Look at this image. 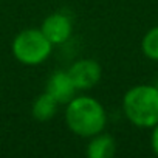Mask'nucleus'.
I'll return each instance as SVG.
<instances>
[{
    "mask_svg": "<svg viewBox=\"0 0 158 158\" xmlns=\"http://www.w3.org/2000/svg\"><path fill=\"white\" fill-rule=\"evenodd\" d=\"M65 124L76 136L90 138L104 132L107 112L104 106L92 96H74L65 104Z\"/></svg>",
    "mask_w": 158,
    "mask_h": 158,
    "instance_id": "nucleus-1",
    "label": "nucleus"
},
{
    "mask_svg": "<svg viewBox=\"0 0 158 158\" xmlns=\"http://www.w3.org/2000/svg\"><path fill=\"white\" fill-rule=\"evenodd\" d=\"M123 112L130 124L152 129L158 124V87L139 84L129 89L123 98Z\"/></svg>",
    "mask_w": 158,
    "mask_h": 158,
    "instance_id": "nucleus-2",
    "label": "nucleus"
},
{
    "mask_svg": "<svg viewBox=\"0 0 158 158\" xmlns=\"http://www.w3.org/2000/svg\"><path fill=\"white\" fill-rule=\"evenodd\" d=\"M11 51L17 62L34 67L44 64L50 57L53 44L45 37L40 28H27L16 34L11 44Z\"/></svg>",
    "mask_w": 158,
    "mask_h": 158,
    "instance_id": "nucleus-3",
    "label": "nucleus"
},
{
    "mask_svg": "<svg viewBox=\"0 0 158 158\" xmlns=\"http://www.w3.org/2000/svg\"><path fill=\"white\" fill-rule=\"evenodd\" d=\"M77 90L93 89L102 76V68L95 59H79L67 70Z\"/></svg>",
    "mask_w": 158,
    "mask_h": 158,
    "instance_id": "nucleus-4",
    "label": "nucleus"
},
{
    "mask_svg": "<svg viewBox=\"0 0 158 158\" xmlns=\"http://www.w3.org/2000/svg\"><path fill=\"white\" fill-rule=\"evenodd\" d=\"M40 31L53 45L65 44L73 34V22L71 17L62 11L53 13L47 16L40 25Z\"/></svg>",
    "mask_w": 158,
    "mask_h": 158,
    "instance_id": "nucleus-5",
    "label": "nucleus"
},
{
    "mask_svg": "<svg viewBox=\"0 0 158 158\" xmlns=\"http://www.w3.org/2000/svg\"><path fill=\"white\" fill-rule=\"evenodd\" d=\"M45 92L50 93L59 104H67L76 96V85L73 82V79L70 77L68 71L57 70L54 71L45 84Z\"/></svg>",
    "mask_w": 158,
    "mask_h": 158,
    "instance_id": "nucleus-6",
    "label": "nucleus"
},
{
    "mask_svg": "<svg viewBox=\"0 0 158 158\" xmlns=\"http://www.w3.org/2000/svg\"><path fill=\"white\" fill-rule=\"evenodd\" d=\"M85 153L89 158H112L116 153V141L112 135L99 132L89 138Z\"/></svg>",
    "mask_w": 158,
    "mask_h": 158,
    "instance_id": "nucleus-7",
    "label": "nucleus"
},
{
    "mask_svg": "<svg viewBox=\"0 0 158 158\" xmlns=\"http://www.w3.org/2000/svg\"><path fill=\"white\" fill-rule=\"evenodd\" d=\"M59 102L47 92L40 93L34 101H33V106H31V115L36 121L39 123H47L50 119H53L57 113V109H59Z\"/></svg>",
    "mask_w": 158,
    "mask_h": 158,
    "instance_id": "nucleus-8",
    "label": "nucleus"
},
{
    "mask_svg": "<svg viewBox=\"0 0 158 158\" xmlns=\"http://www.w3.org/2000/svg\"><path fill=\"white\" fill-rule=\"evenodd\" d=\"M141 51L147 59H150L153 62H158V25L150 28L143 36Z\"/></svg>",
    "mask_w": 158,
    "mask_h": 158,
    "instance_id": "nucleus-9",
    "label": "nucleus"
},
{
    "mask_svg": "<svg viewBox=\"0 0 158 158\" xmlns=\"http://www.w3.org/2000/svg\"><path fill=\"white\" fill-rule=\"evenodd\" d=\"M150 147L153 150V153L158 156V124H155L152 127V133H150Z\"/></svg>",
    "mask_w": 158,
    "mask_h": 158,
    "instance_id": "nucleus-10",
    "label": "nucleus"
},
{
    "mask_svg": "<svg viewBox=\"0 0 158 158\" xmlns=\"http://www.w3.org/2000/svg\"><path fill=\"white\" fill-rule=\"evenodd\" d=\"M156 87H158V84H156Z\"/></svg>",
    "mask_w": 158,
    "mask_h": 158,
    "instance_id": "nucleus-11",
    "label": "nucleus"
}]
</instances>
